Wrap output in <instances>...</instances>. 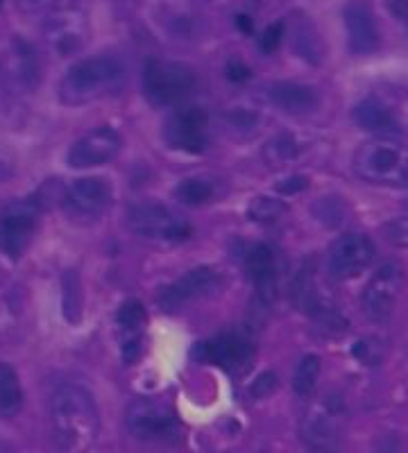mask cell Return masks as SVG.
I'll list each match as a JSON object with an SVG mask.
<instances>
[{
    "label": "cell",
    "instance_id": "6da1fadb",
    "mask_svg": "<svg viewBox=\"0 0 408 453\" xmlns=\"http://www.w3.org/2000/svg\"><path fill=\"white\" fill-rule=\"evenodd\" d=\"M50 424L55 440L66 451H87L100 433L96 399L78 383H62L50 395Z\"/></svg>",
    "mask_w": 408,
    "mask_h": 453
},
{
    "label": "cell",
    "instance_id": "7a4b0ae2",
    "mask_svg": "<svg viewBox=\"0 0 408 453\" xmlns=\"http://www.w3.org/2000/svg\"><path fill=\"white\" fill-rule=\"evenodd\" d=\"M289 297L295 309L304 311L313 326L327 338H343L350 331V319L338 302L327 293V288L315 279L311 261H302L295 268L289 283Z\"/></svg>",
    "mask_w": 408,
    "mask_h": 453
},
{
    "label": "cell",
    "instance_id": "3957f363",
    "mask_svg": "<svg viewBox=\"0 0 408 453\" xmlns=\"http://www.w3.org/2000/svg\"><path fill=\"white\" fill-rule=\"evenodd\" d=\"M125 68L116 57L94 55L84 57L64 73L59 82V100L64 104H87L107 98L120 88Z\"/></svg>",
    "mask_w": 408,
    "mask_h": 453
},
{
    "label": "cell",
    "instance_id": "277c9868",
    "mask_svg": "<svg viewBox=\"0 0 408 453\" xmlns=\"http://www.w3.org/2000/svg\"><path fill=\"white\" fill-rule=\"evenodd\" d=\"M196 87V71L175 59H148L143 66V93L152 107H173Z\"/></svg>",
    "mask_w": 408,
    "mask_h": 453
},
{
    "label": "cell",
    "instance_id": "5b68a950",
    "mask_svg": "<svg viewBox=\"0 0 408 453\" xmlns=\"http://www.w3.org/2000/svg\"><path fill=\"white\" fill-rule=\"evenodd\" d=\"M354 168L374 184H404L408 181V148L397 141H370L354 157Z\"/></svg>",
    "mask_w": 408,
    "mask_h": 453
},
{
    "label": "cell",
    "instance_id": "8992f818",
    "mask_svg": "<svg viewBox=\"0 0 408 453\" xmlns=\"http://www.w3.org/2000/svg\"><path fill=\"white\" fill-rule=\"evenodd\" d=\"M125 426L139 442L168 444L177 442L181 424L175 411L152 399H135L125 411Z\"/></svg>",
    "mask_w": 408,
    "mask_h": 453
},
{
    "label": "cell",
    "instance_id": "52a82bcc",
    "mask_svg": "<svg viewBox=\"0 0 408 453\" xmlns=\"http://www.w3.org/2000/svg\"><path fill=\"white\" fill-rule=\"evenodd\" d=\"M132 234L157 242H181L191 236V226L181 216L164 204H135L125 213Z\"/></svg>",
    "mask_w": 408,
    "mask_h": 453
},
{
    "label": "cell",
    "instance_id": "ba28073f",
    "mask_svg": "<svg viewBox=\"0 0 408 453\" xmlns=\"http://www.w3.org/2000/svg\"><path fill=\"white\" fill-rule=\"evenodd\" d=\"M347 411L341 396H325L313 406L306 408L302 418V440L311 449H334L338 447L345 431Z\"/></svg>",
    "mask_w": 408,
    "mask_h": 453
},
{
    "label": "cell",
    "instance_id": "9c48e42d",
    "mask_svg": "<svg viewBox=\"0 0 408 453\" xmlns=\"http://www.w3.org/2000/svg\"><path fill=\"white\" fill-rule=\"evenodd\" d=\"M404 288V270L399 263L388 261L374 270L361 295V309L370 322H386L393 315Z\"/></svg>",
    "mask_w": 408,
    "mask_h": 453
},
{
    "label": "cell",
    "instance_id": "30bf717a",
    "mask_svg": "<svg viewBox=\"0 0 408 453\" xmlns=\"http://www.w3.org/2000/svg\"><path fill=\"white\" fill-rule=\"evenodd\" d=\"M254 354V338L248 329H234L202 340L193 347L191 356L200 363H213L222 370H243Z\"/></svg>",
    "mask_w": 408,
    "mask_h": 453
},
{
    "label": "cell",
    "instance_id": "8fae6325",
    "mask_svg": "<svg viewBox=\"0 0 408 453\" xmlns=\"http://www.w3.org/2000/svg\"><path fill=\"white\" fill-rule=\"evenodd\" d=\"M43 39L55 55L68 57L84 48L89 39V19L82 7L62 5L43 23Z\"/></svg>",
    "mask_w": 408,
    "mask_h": 453
},
{
    "label": "cell",
    "instance_id": "7c38bea8",
    "mask_svg": "<svg viewBox=\"0 0 408 453\" xmlns=\"http://www.w3.org/2000/svg\"><path fill=\"white\" fill-rule=\"evenodd\" d=\"M161 134L171 150L187 152V155H202L209 148L207 113L197 107L177 109L166 119Z\"/></svg>",
    "mask_w": 408,
    "mask_h": 453
},
{
    "label": "cell",
    "instance_id": "4fadbf2b",
    "mask_svg": "<svg viewBox=\"0 0 408 453\" xmlns=\"http://www.w3.org/2000/svg\"><path fill=\"white\" fill-rule=\"evenodd\" d=\"M374 254H377L374 242L366 234H343L329 248L327 265H329L331 277L338 279V281H347V279H354L366 273L373 265Z\"/></svg>",
    "mask_w": 408,
    "mask_h": 453
},
{
    "label": "cell",
    "instance_id": "5bb4252c",
    "mask_svg": "<svg viewBox=\"0 0 408 453\" xmlns=\"http://www.w3.org/2000/svg\"><path fill=\"white\" fill-rule=\"evenodd\" d=\"M222 277L216 268L212 265H200V268L189 270L187 274H181L177 281L171 286H166L159 293V306L164 311H177L180 306L196 302L200 297L216 293L220 288Z\"/></svg>",
    "mask_w": 408,
    "mask_h": 453
},
{
    "label": "cell",
    "instance_id": "9a60e30c",
    "mask_svg": "<svg viewBox=\"0 0 408 453\" xmlns=\"http://www.w3.org/2000/svg\"><path fill=\"white\" fill-rule=\"evenodd\" d=\"M39 209L35 202H14L0 213V252L7 257H21L35 234Z\"/></svg>",
    "mask_w": 408,
    "mask_h": 453
},
{
    "label": "cell",
    "instance_id": "2e32d148",
    "mask_svg": "<svg viewBox=\"0 0 408 453\" xmlns=\"http://www.w3.org/2000/svg\"><path fill=\"white\" fill-rule=\"evenodd\" d=\"M351 55H373L381 43L377 16L367 0H351L343 10Z\"/></svg>",
    "mask_w": 408,
    "mask_h": 453
},
{
    "label": "cell",
    "instance_id": "e0dca14e",
    "mask_svg": "<svg viewBox=\"0 0 408 453\" xmlns=\"http://www.w3.org/2000/svg\"><path fill=\"white\" fill-rule=\"evenodd\" d=\"M120 145L123 139L114 127H96L71 145L66 161L71 168H94L114 159Z\"/></svg>",
    "mask_w": 408,
    "mask_h": 453
},
{
    "label": "cell",
    "instance_id": "ac0fdd59",
    "mask_svg": "<svg viewBox=\"0 0 408 453\" xmlns=\"http://www.w3.org/2000/svg\"><path fill=\"white\" fill-rule=\"evenodd\" d=\"M112 204V188L107 180L82 177L64 191V209L75 218H100Z\"/></svg>",
    "mask_w": 408,
    "mask_h": 453
},
{
    "label": "cell",
    "instance_id": "d6986e66",
    "mask_svg": "<svg viewBox=\"0 0 408 453\" xmlns=\"http://www.w3.org/2000/svg\"><path fill=\"white\" fill-rule=\"evenodd\" d=\"M245 270H248L250 279L257 290V299L261 306H270L277 297V288H280V263H277V252L266 242H257L252 248L245 250L243 254Z\"/></svg>",
    "mask_w": 408,
    "mask_h": 453
},
{
    "label": "cell",
    "instance_id": "ffe728a7",
    "mask_svg": "<svg viewBox=\"0 0 408 453\" xmlns=\"http://www.w3.org/2000/svg\"><path fill=\"white\" fill-rule=\"evenodd\" d=\"M3 78L7 80V84H12L19 91H32L39 82V59L32 52L30 46L16 42L10 48L5 57H3Z\"/></svg>",
    "mask_w": 408,
    "mask_h": 453
},
{
    "label": "cell",
    "instance_id": "44dd1931",
    "mask_svg": "<svg viewBox=\"0 0 408 453\" xmlns=\"http://www.w3.org/2000/svg\"><path fill=\"white\" fill-rule=\"evenodd\" d=\"M116 322H119L120 334H123L120 354H123L125 365H132L139 358L141 347H143V304H141L139 299H127V302H123V306L119 309V315H116Z\"/></svg>",
    "mask_w": 408,
    "mask_h": 453
},
{
    "label": "cell",
    "instance_id": "7402d4cb",
    "mask_svg": "<svg viewBox=\"0 0 408 453\" xmlns=\"http://www.w3.org/2000/svg\"><path fill=\"white\" fill-rule=\"evenodd\" d=\"M268 98L286 113H311L320 104V93L309 84L274 82L268 87Z\"/></svg>",
    "mask_w": 408,
    "mask_h": 453
},
{
    "label": "cell",
    "instance_id": "603a6c76",
    "mask_svg": "<svg viewBox=\"0 0 408 453\" xmlns=\"http://www.w3.org/2000/svg\"><path fill=\"white\" fill-rule=\"evenodd\" d=\"M225 191V181L213 175H193L175 186V200L184 206H202L216 202Z\"/></svg>",
    "mask_w": 408,
    "mask_h": 453
},
{
    "label": "cell",
    "instance_id": "cb8c5ba5",
    "mask_svg": "<svg viewBox=\"0 0 408 453\" xmlns=\"http://www.w3.org/2000/svg\"><path fill=\"white\" fill-rule=\"evenodd\" d=\"M354 120L361 125L363 129L373 132V134H397L399 123L393 113L388 111L386 104H381L374 98H366L354 107L351 111Z\"/></svg>",
    "mask_w": 408,
    "mask_h": 453
},
{
    "label": "cell",
    "instance_id": "d4e9b609",
    "mask_svg": "<svg viewBox=\"0 0 408 453\" xmlns=\"http://www.w3.org/2000/svg\"><path fill=\"white\" fill-rule=\"evenodd\" d=\"M23 406L21 381L16 376L14 367L0 363V418H14Z\"/></svg>",
    "mask_w": 408,
    "mask_h": 453
},
{
    "label": "cell",
    "instance_id": "484cf974",
    "mask_svg": "<svg viewBox=\"0 0 408 453\" xmlns=\"http://www.w3.org/2000/svg\"><path fill=\"white\" fill-rule=\"evenodd\" d=\"M293 48L297 57L306 59L311 64H320L325 48H322L320 35L315 32V27L309 21H297L293 30Z\"/></svg>",
    "mask_w": 408,
    "mask_h": 453
},
{
    "label": "cell",
    "instance_id": "4316f807",
    "mask_svg": "<svg viewBox=\"0 0 408 453\" xmlns=\"http://www.w3.org/2000/svg\"><path fill=\"white\" fill-rule=\"evenodd\" d=\"M320 376V358L315 354H306L300 361L293 376V390L297 396H309Z\"/></svg>",
    "mask_w": 408,
    "mask_h": 453
},
{
    "label": "cell",
    "instance_id": "83f0119b",
    "mask_svg": "<svg viewBox=\"0 0 408 453\" xmlns=\"http://www.w3.org/2000/svg\"><path fill=\"white\" fill-rule=\"evenodd\" d=\"M313 216H315V220H320L322 225L336 226L345 220L347 206H345V202H343V197H338V196L320 197V200L313 204Z\"/></svg>",
    "mask_w": 408,
    "mask_h": 453
},
{
    "label": "cell",
    "instance_id": "f1b7e54d",
    "mask_svg": "<svg viewBox=\"0 0 408 453\" xmlns=\"http://www.w3.org/2000/svg\"><path fill=\"white\" fill-rule=\"evenodd\" d=\"M286 213H289V204L281 200H274V197H257L250 204V218L254 222H264V225L281 220V216H286Z\"/></svg>",
    "mask_w": 408,
    "mask_h": 453
},
{
    "label": "cell",
    "instance_id": "f546056e",
    "mask_svg": "<svg viewBox=\"0 0 408 453\" xmlns=\"http://www.w3.org/2000/svg\"><path fill=\"white\" fill-rule=\"evenodd\" d=\"M62 306L64 315L68 318V322H78L80 311H82V299H80V281L78 274L68 270L62 279Z\"/></svg>",
    "mask_w": 408,
    "mask_h": 453
},
{
    "label": "cell",
    "instance_id": "4dcf8cb0",
    "mask_svg": "<svg viewBox=\"0 0 408 453\" xmlns=\"http://www.w3.org/2000/svg\"><path fill=\"white\" fill-rule=\"evenodd\" d=\"M383 236L393 242V245H397V248L408 250V216L386 222L383 225Z\"/></svg>",
    "mask_w": 408,
    "mask_h": 453
},
{
    "label": "cell",
    "instance_id": "1f68e13d",
    "mask_svg": "<svg viewBox=\"0 0 408 453\" xmlns=\"http://www.w3.org/2000/svg\"><path fill=\"white\" fill-rule=\"evenodd\" d=\"M268 150L274 155V159H290V157H295L297 152H300V145H297V141L293 139V136L289 134H281L277 136L274 141H270Z\"/></svg>",
    "mask_w": 408,
    "mask_h": 453
},
{
    "label": "cell",
    "instance_id": "d6a6232c",
    "mask_svg": "<svg viewBox=\"0 0 408 453\" xmlns=\"http://www.w3.org/2000/svg\"><path fill=\"white\" fill-rule=\"evenodd\" d=\"M281 35H284V23L277 21L273 23V26L266 27L264 32H261V36H258V50L261 52H274L277 50V46L281 43Z\"/></svg>",
    "mask_w": 408,
    "mask_h": 453
},
{
    "label": "cell",
    "instance_id": "836d02e7",
    "mask_svg": "<svg viewBox=\"0 0 408 453\" xmlns=\"http://www.w3.org/2000/svg\"><path fill=\"white\" fill-rule=\"evenodd\" d=\"M274 388H277V376H274L273 372H266V374H261L257 381L252 383V396L266 399L268 395H273Z\"/></svg>",
    "mask_w": 408,
    "mask_h": 453
},
{
    "label": "cell",
    "instance_id": "e575fe53",
    "mask_svg": "<svg viewBox=\"0 0 408 453\" xmlns=\"http://www.w3.org/2000/svg\"><path fill=\"white\" fill-rule=\"evenodd\" d=\"M306 186H309V180L302 175H293L289 177V180H284L281 184H277V191L281 193V196H295V193L304 191Z\"/></svg>",
    "mask_w": 408,
    "mask_h": 453
},
{
    "label": "cell",
    "instance_id": "d590c367",
    "mask_svg": "<svg viewBox=\"0 0 408 453\" xmlns=\"http://www.w3.org/2000/svg\"><path fill=\"white\" fill-rule=\"evenodd\" d=\"M225 75H227V80H232V82H243V80L250 78V68L245 66L243 62L232 59V62L227 64V68H225Z\"/></svg>",
    "mask_w": 408,
    "mask_h": 453
},
{
    "label": "cell",
    "instance_id": "8d00e7d4",
    "mask_svg": "<svg viewBox=\"0 0 408 453\" xmlns=\"http://www.w3.org/2000/svg\"><path fill=\"white\" fill-rule=\"evenodd\" d=\"M19 3V7L26 12H39L43 10V7L52 5V3H58V0H16Z\"/></svg>",
    "mask_w": 408,
    "mask_h": 453
},
{
    "label": "cell",
    "instance_id": "74e56055",
    "mask_svg": "<svg viewBox=\"0 0 408 453\" xmlns=\"http://www.w3.org/2000/svg\"><path fill=\"white\" fill-rule=\"evenodd\" d=\"M388 3L399 19H408V0H388Z\"/></svg>",
    "mask_w": 408,
    "mask_h": 453
},
{
    "label": "cell",
    "instance_id": "f35d334b",
    "mask_svg": "<svg viewBox=\"0 0 408 453\" xmlns=\"http://www.w3.org/2000/svg\"><path fill=\"white\" fill-rule=\"evenodd\" d=\"M236 26L241 32H252V21H250L248 16H238Z\"/></svg>",
    "mask_w": 408,
    "mask_h": 453
},
{
    "label": "cell",
    "instance_id": "ab89813d",
    "mask_svg": "<svg viewBox=\"0 0 408 453\" xmlns=\"http://www.w3.org/2000/svg\"><path fill=\"white\" fill-rule=\"evenodd\" d=\"M0 5H3V0H0Z\"/></svg>",
    "mask_w": 408,
    "mask_h": 453
}]
</instances>
